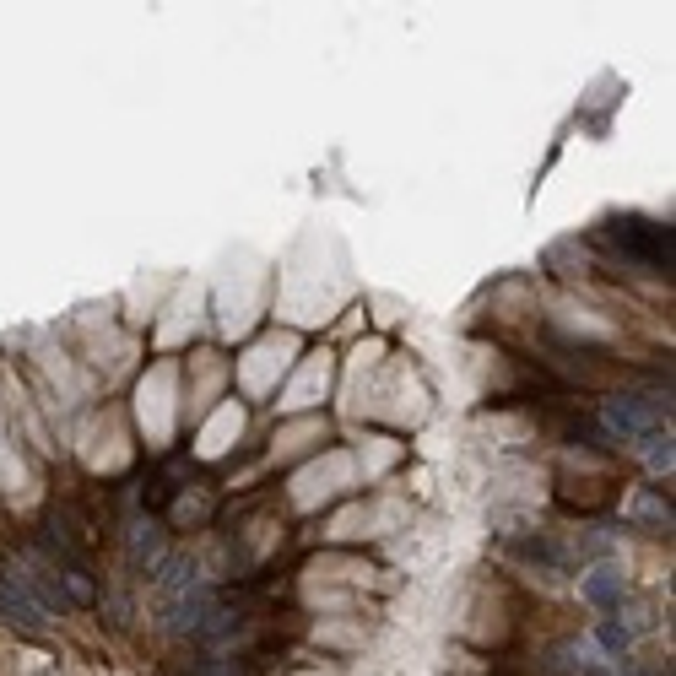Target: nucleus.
<instances>
[{"label": "nucleus", "mask_w": 676, "mask_h": 676, "mask_svg": "<svg viewBox=\"0 0 676 676\" xmlns=\"http://www.w3.org/2000/svg\"><path fill=\"white\" fill-rule=\"evenodd\" d=\"M601 238L633 265L628 276H639V271H666V265H671V228H660V222L617 217V222H606V228H601Z\"/></svg>", "instance_id": "nucleus-1"}, {"label": "nucleus", "mask_w": 676, "mask_h": 676, "mask_svg": "<svg viewBox=\"0 0 676 676\" xmlns=\"http://www.w3.org/2000/svg\"><path fill=\"white\" fill-rule=\"evenodd\" d=\"M666 412L671 406H660L655 395H612V401H606V422H612L622 439H649V433H660Z\"/></svg>", "instance_id": "nucleus-2"}, {"label": "nucleus", "mask_w": 676, "mask_h": 676, "mask_svg": "<svg viewBox=\"0 0 676 676\" xmlns=\"http://www.w3.org/2000/svg\"><path fill=\"white\" fill-rule=\"evenodd\" d=\"M0 622H6V628H17V633H44V622H49L28 601V595H22V585H17V574H11V568H0Z\"/></svg>", "instance_id": "nucleus-3"}, {"label": "nucleus", "mask_w": 676, "mask_h": 676, "mask_svg": "<svg viewBox=\"0 0 676 676\" xmlns=\"http://www.w3.org/2000/svg\"><path fill=\"white\" fill-rule=\"evenodd\" d=\"M514 552H520L525 563H536L541 574H563V563H568V552H563L558 541L547 536V530H530V536H525V541H520V547H514Z\"/></svg>", "instance_id": "nucleus-4"}, {"label": "nucleus", "mask_w": 676, "mask_h": 676, "mask_svg": "<svg viewBox=\"0 0 676 676\" xmlns=\"http://www.w3.org/2000/svg\"><path fill=\"white\" fill-rule=\"evenodd\" d=\"M585 601L601 606V612H612V606H622V574L617 568H595V574H585Z\"/></svg>", "instance_id": "nucleus-5"}, {"label": "nucleus", "mask_w": 676, "mask_h": 676, "mask_svg": "<svg viewBox=\"0 0 676 676\" xmlns=\"http://www.w3.org/2000/svg\"><path fill=\"white\" fill-rule=\"evenodd\" d=\"M633 520H639V525L649 530V536H660V530H671V503H660L655 493H649V498L639 503V509H633Z\"/></svg>", "instance_id": "nucleus-6"}, {"label": "nucleus", "mask_w": 676, "mask_h": 676, "mask_svg": "<svg viewBox=\"0 0 676 676\" xmlns=\"http://www.w3.org/2000/svg\"><path fill=\"white\" fill-rule=\"evenodd\" d=\"M595 639H601V649H606V655H628V644H633V633L628 628H622V622H601V628H595Z\"/></svg>", "instance_id": "nucleus-7"}, {"label": "nucleus", "mask_w": 676, "mask_h": 676, "mask_svg": "<svg viewBox=\"0 0 676 676\" xmlns=\"http://www.w3.org/2000/svg\"><path fill=\"white\" fill-rule=\"evenodd\" d=\"M612 547H617L612 530H585V536H579V563H585V558H606Z\"/></svg>", "instance_id": "nucleus-8"}, {"label": "nucleus", "mask_w": 676, "mask_h": 676, "mask_svg": "<svg viewBox=\"0 0 676 676\" xmlns=\"http://www.w3.org/2000/svg\"><path fill=\"white\" fill-rule=\"evenodd\" d=\"M639 444H644L649 466H655V471H671V439H666V433H649V439H639Z\"/></svg>", "instance_id": "nucleus-9"}, {"label": "nucleus", "mask_w": 676, "mask_h": 676, "mask_svg": "<svg viewBox=\"0 0 676 676\" xmlns=\"http://www.w3.org/2000/svg\"><path fill=\"white\" fill-rule=\"evenodd\" d=\"M28 676H49V671H28Z\"/></svg>", "instance_id": "nucleus-10"}, {"label": "nucleus", "mask_w": 676, "mask_h": 676, "mask_svg": "<svg viewBox=\"0 0 676 676\" xmlns=\"http://www.w3.org/2000/svg\"><path fill=\"white\" fill-rule=\"evenodd\" d=\"M585 676H606V671H585Z\"/></svg>", "instance_id": "nucleus-11"}]
</instances>
